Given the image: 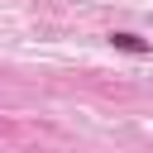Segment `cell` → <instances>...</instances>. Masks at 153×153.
<instances>
[{"mask_svg":"<svg viewBox=\"0 0 153 153\" xmlns=\"http://www.w3.org/2000/svg\"><path fill=\"white\" fill-rule=\"evenodd\" d=\"M110 43H115L120 53H134V57H148V53H153V43H148V38H139V33H124V29H120V33H110Z\"/></svg>","mask_w":153,"mask_h":153,"instance_id":"obj_1","label":"cell"}]
</instances>
